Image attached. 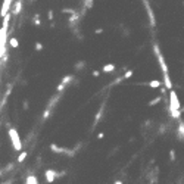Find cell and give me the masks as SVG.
<instances>
[{"label":"cell","instance_id":"8","mask_svg":"<svg viewBox=\"0 0 184 184\" xmlns=\"http://www.w3.org/2000/svg\"><path fill=\"white\" fill-rule=\"evenodd\" d=\"M50 152H53V153H58V155H66V152H68V149L66 147H60V146H58V144H55V143H52L50 144Z\"/></svg>","mask_w":184,"mask_h":184},{"label":"cell","instance_id":"13","mask_svg":"<svg viewBox=\"0 0 184 184\" xmlns=\"http://www.w3.org/2000/svg\"><path fill=\"white\" fill-rule=\"evenodd\" d=\"M86 66H87V62H86V60H78V62L74 65V71H75V72H80L81 69H86Z\"/></svg>","mask_w":184,"mask_h":184},{"label":"cell","instance_id":"22","mask_svg":"<svg viewBox=\"0 0 184 184\" xmlns=\"http://www.w3.org/2000/svg\"><path fill=\"white\" fill-rule=\"evenodd\" d=\"M62 13H69V16H71V15H74V13H75V9H74V8H63V9H62Z\"/></svg>","mask_w":184,"mask_h":184},{"label":"cell","instance_id":"31","mask_svg":"<svg viewBox=\"0 0 184 184\" xmlns=\"http://www.w3.org/2000/svg\"><path fill=\"white\" fill-rule=\"evenodd\" d=\"M96 137H97V140H102V138H105V133H99Z\"/></svg>","mask_w":184,"mask_h":184},{"label":"cell","instance_id":"3","mask_svg":"<svg viewBox=\"0 0 184 184\" xmlns=\"http://www.w3.org/2000/svg\"><path fill=\"white\" fill-rule=\"evenodd\" d=\"M8 134H9V138H11L12 147L16 152H22V141H21V137H19V133L15 127H11L8 128Z\"/></svg>","mask_w":184,"mask_h":184},{"label":"cell","instance_id":"18","mask_svg":"<svg viewBox=\"0 0 184 184\" xmlns=\"http://www.w3.org/2000/svg\"><path fill=\"white\" fill-rule=\"evenodd\" d=\"M27 158H28V152H27V150H22V152L19 153V156H18V159H16V161L21 163V162H24Z\"/></svg>","mask_w":184,"mask_h":184},{"label":"cell","instance_id":"24","mask_svg":"<svg viewBox=\"0 0 184 184\" xmlns=\"http://www.w3.org/2000/svg\"><path fill=\"white\" fill-rule=\"evenodd\" d=\"M34 50L35 52H41V50H43V43H41V41H35Z\"/></svg>","mask_w":184,"mask_h":184},{"label":"cell","instance_id":"23","mask_svg":"<svg viewBox=\"0 0 184 184\" xmlns=\"http://www.w3.org/2000/svg\"><path fill=\"white\" fill-rule=\"evenodd\" d=\"M50 116H52V111H50V109H44V112H43V121H46L47 118H50Z\"/></svg>","mask_w":184,"mask_h":184},{"label":"cell","instance_id":"14","mask_svg":"<svg viewBox=\"0 0 184 184\" xmlns=\"http://www.w3.org/2000/svg\"><path fill=\"white\" fill-rule=\"evenodd\" d=\"M8 41H9V46H11L12 49H18V47H19V40H18L16 37H13V35L8 38Z\"/></svg>","mask_w":184,"mask_h":184},{"label":"cell","instance_id":"10","mask_svg":"<svg viewBox=\"0 0 184 184\" xmlns=\"http://www.w3.org/2000/svg\"><path fill=\"white\" fill-rule=\"evenodd\" d=\"M74 78H75V75H74V74H68V75H63V77H62V80H60V84L66 87L68 84H71V82L74 81Z\"/></svg>","mask_w":184,"mask_h":184},{"label":"cell","instance_id":"16","mask_svg":"<svg viewBox=\"0 0 184 184\" xmlns=\"http://www.w3.org/2000/svg\"><path fill=\"white\" fill-rule=\"evenodd\" d=\"M25 184H40V183H38V178L35 175H28L25 178Z\"/></svg>","mask_w":184,"mask_h":184},{"label":"cell","instance_id":"32","mask_svg":"<svg viewBox=\"0 0 184 184\" xmlns=\"http://www.w3.org/2000/svg\"><path fill=\"white\" fill-rule=\"evenodd\" d=\"M159 92H161V96H162V94H165V92H166V89H165V87H161V90H159Z\"/></svg>","mask_w":184,"mask_h":184},{"label":"cell","instance_id":"2","mask_svg":"<svg viewBox=\"0 0 184 184\" xmlns=\"http://www.w3.org/2000/svg\"><path fill=\"white\" fill-rule=\"evenodd\" d=\"M169 105H168V111H169V116L174 118V119H181V103L178 100V94L173 90H169Z\"/></svg>","mask_w":184,"mask_h":184},{"label":"cell","instance_id":"1","mask_svg":"<svg viewBox=\"0 0 184 184\" xmlns=\"http://www.w3.org/2000/svg\"><path fill=\"white\" fill-rule=\"evenodd\" d=\"M153 52H155V56L158 59L159 68H161V71H162L165 89H166V90H173V81H171V77H169V69H168V65H166V62H165V58H163V55H162L158 43H153Z\"/></svg>","mask_w":184,"mask_h":184},{"label":"cell","instance_id":"9","mask_svg":"<svg viewBox=\"0 0 184 184\" xmlns=\"http://www.w3.org/2000/svg\"><path fill=\"white\" fill-rule=\"evenodd\" d=\"M56 173H58V171H55V169H46V171H44V178H46L47 183H55V180H56Z\"/></svg>","mask_w":184,"mask_h":184},{"label":"cell","instance_id":"11","mask_svg":"<svg viewBox=\"0 0 184 184\" xmlns=\"http://www.w3.org/2000/svg\"><path fill=\"white\" fill-rule=\"evenodd\" d=\"M149 86L150 89H161L162 87V82L159 80H152V81H149V82H143V86Z\"/></svg>","mask_w":184,"mask_h":184},{"label":"cell","instance_id":"27","mask_svg":"<svg viewBox=\"0 0 184 184\" xmlns=\"http://www.w3.org/2000/svg\"><path fill=\"white\" fill-rule=\"evenodd\" d=\"M22 108H24V111H28V109H30V102H28L27 99L22 102Z\"/></svg>","mask_w":184,"mask_h":184},{"label":"cell","instance_id":"30","mask_svg":"<svg viewBox=\"0 0 184 184\" xmlns=\"http://www.w3.org/2000/svg\"><path fill=\"white\" fill-rule=\"evenodd\" d=\"M94 34H103V28H97V30H94Z\"/></svg>","mask_w":184,"mask_h":184},{"label":"cell","instance_id":"6","mask_svg":"<svg viewBox=\"0 0 184 184\" xmlns=\"http://www.w3.org/2000/svg\"><path fill=\"white\" fill-rule=\"evenodd\" d=\"M13 3L12 0H5L2 3V8H0V18H5L8 13H11V5Z\"/></svg>","mask_w":184,"mask_h":184},{"label":"cell","instance_id":"29","mask_svg":"<svg viewBox=\"0 0 184 184\" xmlns=\"http://www.w3.org/2000/svg\"><path fill=\"white\" fill-rule=\"evenodd\" d=\"M92 75H93V77H96V78H97V77L100 75V71H97V69H94V71H93V72H92Z\"/></svg>","mask_w":184,"mask_h":184},{"label":"cell","instance_id":"21","mask_svg":"<svg viewBox=\"0 0 184 184\" xmlns=\"http://www.w3.org/2000/svg\"><path fill=\"white\" fill-rule=\"evenodd\" d=\"M133 75H134V71H133V69H127L125 74L122 75V78H124V80H130Z\"/></svg>","mask_w":184,"mask_h":184},{"label":"cell","instance_id":"4","mask_svg":"<svg viewBox=\"0 0 184 184\" xmlns=\"http://www.w3.org/2000/svg\"><path fill=\"white\" fill-rule=\"evenodd\" d=\"M143 5H144V11L147 13V18H149L150 28H155V27H156V16H155V12H153V9H152L149 2H143Z\"/></svg>","mask_w":184,"mask_h":184},{"label":"cell","instance_id":"19","mask_svg":"<svg viewBox=\"0 0 184 184\" xmlns=\"http://www.w3.org/2000/svg\"><path fill=\"white\" fill-rule=\"evenodd\" d=\"M41 16H40V13H35L34 16H33V24H34L35 27H40L41 25V19H40Z\"/></svg>","mask_w":184,"mask_h":184},{"label":"cell","instance_id":"5","mask_svg":"<svg viewBox=\"0 0 184 184\" xmlns=\"http://www.w3.org/2000/svg\"><path fill=\"white\" fill-rule=\"evenodd\" d=\"M105 109H106V100H105L103 103L100 105V108H99V111H97V114L94 116V121H93V128L94 127L99 125V122H100V119H102V116L105 115Z\"/></svg>","mask_w":184,"mask_h":184},{"label":"cell","instance_id":"7","mask_svg":"<svg viewBox=\"0 0 184 184\" xmlns=\"http://www.w3.org/2000/svg\"><path fill=\"white\" fill-rule=\"evenodd\" d=\"M13 5V9L11 11V15L12 16H18L21 12H22V2L21 0H18V2H15V3H12Z\"/></svg>","mask_w":184,"mask_h":184},{"label":"cell","instance_id":"17","mask_svg":"<svg viewBox=\"0 0 184 184\" xmlns=\"http://www.w3.org/2000/svg\"><path fill=\"white\" fill-rule=\"evenodd\" d=\"M162 102V96H158V97H155V99H152L150 102H147V106H155V105H159Z\"/></svg>","mask_w":184,"mask_h":184},{"label":"cell","instance_id":"12","mask_svg":"<svg viewBox=\"0 0 184 184\" xmlns=\"http://www.w3.org/2000/svg\"><path fill=\"white\" fill-rule=\"evenodd\" d=\"M115 69H116L115 63H106V65H103V68H102V72H105V74H109V72H114Z\"/></svg>","mask_w":184,"mask_h":184},{"label":"cell","instance_id":"28","mask_svg":"<svg viewBox=\"0 0 184 184\" xmlns=\"http://www.w3.org/2000/svg\"><path fill=\"white\" fill-rule=\"evenodd\" d=\"M169 161L171 162L175 161V150L174 149H171V152H169Z\"/></svg>","mask_w":184,"mask_h":184},{"label":"cell","instance_id":"15","mask_svg":"<svg viewBox=\"0 0 184 184\" xmlns=\"http://www.w3.org/2000/svg\"><path fill=\"white\" fill-rule=\"evenodd\" d=\"M178 137H180V141H183V138H184V122H183V119H180V122H178Z\"/></svg>","mask_w":184,"mask_h":184},{"label":"cell","instance_id":"20","mask_svg":"<svg viewBox=\"0 0 184 184\" xmlns=\"http://www.w3.org/2000/svg\"><path fill=\"white\" fill-rule=\"evenodd\" d=\"M82 5H84L82 8L87 11V9H92L93 5H94V2H93V0H86V2H82Z\"/></svg>","mask_w":184,"mask_h":184},{"label":"cell","instance_id":"26","mask_svg":"<svg viewBox=\"0 0 184 184\" xmlns=\"http://www.w3.org/2000/svg\"><path fill=\"white\" fill-rule=\"evenodd\" d=\"M122 81H124V78H122V77H118V78H115V81H114V82H111V86H109V87H114V86H116V84H121Z\"/></svg>","mask_w":184,"mask_h":184},{"label":"cell","instance_id":"33","mask_svg":"<svg viewBox=\"0 0 184 184\" xmlns=\"http://www.w3.org/2000/svg\"><path fill=\"white\" fill-rule=\"evenodd\" d=\"M114 184H124V181H122V180H115Z\"/></svg>","mask_w":184,"mask_h":184},{"label":"cell","instance_id":"25","mask_svg":"<svg viewBox=\"0 0 184 184\" xmlns=\"http://www.w3.org/2000/svg\"><path fill=\"white\" fill-rule=\"evenodd\" d=\"M47 19L53 22V19H55V13H53V9H49V11H47Z\"/></svg>","mask_w":184,"mask_h":184}]
</instances>
